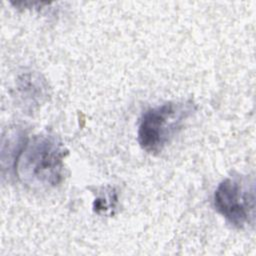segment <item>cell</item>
<instances>
[{"instance_id": "1", "label": "cell", "mask_w": 256, "mask_h": 256, "mask_svg": "<svg viewBox=\"0 0 256 256\" xmlns=\"http://www.w3.org/2000/svg\"><path fill=\"white\" fill-rule=\"evenodd\" d=\"M68 154L63 143L54 136L37 135L28 139L21 150L15 174L33 189H49L63 179L64 159Z\"/></svg>"}, {"instance_id": "2", "label": "cell", "mask_w": 256, "mask_h": 256, "mask_svg": "<svg viewBox=\"0 0 256 256\" xmlns=\"http://www.w3.org/2000/svg\"><path fill=\"white\" fill-rule=\"evenodd\" d=\"M194 110V104L190 101H170L148 109L138 127L140 147L150 154H159Z\"/></svg>"}, {"instance_id": "3", "label": "cell", "mask_w": 256, "mask_h": 256, "mask_svg": "<svg viewBox=\"0 0 256 256\" xmlns=\"http://www.w3.org/2000/svg\"><path fill=\"white\" fill-rule=\"evenodd\" d=\"M216 210L233 226L243 228L254 223L255 184L245 177H228L214 193Z\"/></svg>"}, {"instance_id": "4", "label": "cell", "mask_w": 256, "mask_h": 256, "mask_svg": "<svg viewBox=\"0 0 256 256\" xmlns=\"http://www.w3.org/2000/svg\"><path fill=\"white\" fill-rule=\"evenodd\" d=\"M15 96L24 109L29 111L38 108L48 96L46 81L36 73H24L16 81Z\"/></svg>"}, {"instance_id": "5", "label": "cell", "mask_w": 256, "mask_h": 256, "mask_svg": "<svg viewBox=\"0 0 256 256\" xmlns=\"http://www.w3.org/2000/svg\"><path fill=\"white\" fill-rule=\"evenodd\" d=\"M25 134L20 129H12L6 132L2 137L1 145V166L2 171L6 168L13 169L15 172V164L17 158L23 149L26 141Z\"/></svg>"}, {"instance_id": "6", "label": "cell", "mask_w": 256, "mask_h": 256, "mask_svg": "<svg viewBox=\"0 0 256 256\" xmlns=\"http://www.w3.org/2000/svg\"><path fill=\"white\" fill-rule=\"evenodd\" d=\"M117 203V195L114 190L105 192L103 195L97 197L93 203L94 211L98 214H106L115 208Z\"/></svg>"}]
</instances>
